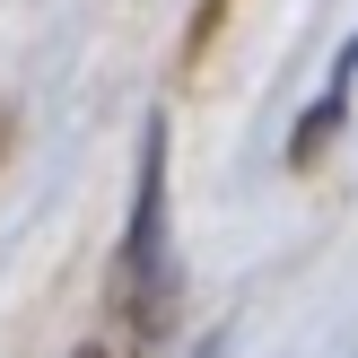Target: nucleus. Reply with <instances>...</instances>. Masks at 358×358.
I'll return each mask as SVG.
<instances>
[{
  "label": "nucleus",
  "mask_w": 358,
  "mask_h": 358,
  "mask_svg": "<svg viewBox=\"0 0 358 358\" xmlns=\"http://www.w3.org/2000/svg\"><path fill=\"white\" fill-rule=\"evenodd\" d=\"M122 324L157 341L175 315V236H166V122L140 140V184H131V227H122Z\"/></svg>",
  "instance_id": "1"
},
{
  "label": "nucleus",
  "mask_w": 358,
  "mask_h": 358,
  "mask_svg": "<svg viewBox=\"0 0 358 358\" xmlns=\"http://www.w3.org/2000/svg\"><path fill=\"white\" fill-rule=\"evenodd\" d=\"M350 87H358V35L341 44V62H332V87L297 114V140H289V166H306V157H324V140L341 131V114H350Z\"/></svg>",
  "instance_id": "2"
},
{
  "label": "nucleus",
  "mask_w": 358,
  "mask_h": 358,
  "mask_svg": "<svg viewBox=\"0 0 358 358\" xmlns=\"http://www.w3.org/2000/svg\"><path fill=\"white\" fill-rule=\"evenodd\" d=\"M192 358H227V341H219V332H210V341H201V350H192Z\"/></svg>",
  "instance_id": "3"
},
{
  "label": "nucleus",
  "mask_w": 358,
  "mask_h": 358,
  "mask_svg": "<svg viewBox=\"0 0 358 358\" xmlns=\"http://www.w3.org/2000/svg\"><path fill=\"white\" fill-rule=\"evenodd\" d=\"M79 358H105V350H79Z\"/></svg>",
  "instance_id": "4"
}]
</instances>
